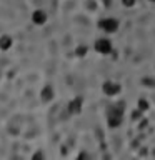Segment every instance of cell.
<instances>
[{
	"label": "cell",
	"instance_id": "obj_1",
	"mask_svg": "<svg viewBox=\"0 0 155 160\" xmlns=\"http://www.w3.org/2000/svg\"><path fill=\"white\" fill-rule=\"evenodd\" d=\"M123 112H125L123 102H120L117 105H112V107L107 110V123H108L110 128H117V127L122 125V122H123Z\"/></svg>",
	"mask_w": 155,
	"mask_h": 160
},
{
	"label": "cell",
	"instance_id": "obj_2",
	"mask_svg": "<svg viewBox=\"0 0 155 160\" xmlns=\"http://www.w3.org/2000/svg\"><path fill=\"white\" fill-rule=\"evenodd\" d=\"M98 27L107 33H113L118 30V20L113 18V17H107V18H102L98 22Z\"/></svg>",
	"mask_w": 155,
	"mask_h": 160
},
{
	"label": "cell",
	"instance_id": "obj_3",
	"mask_svg": "<svg viewBox=\"0 0 155 160\" xmlns=\"http://www.w3.org/2000/svg\"><path fill=\"white\" fill-rule=\"evenodd\" d=\"M102 90L103 93L107 95V97H113V95L120 93V90H122V87L117 83V82H112V80H107L103 85H102Z\"/></svg>",
	"mask_w": 155,
	"mask_h": 160
},
{
	"label": "cell",
	"instance_id": "obj_4",
	"mask_svg": "<svg viewBox=\"0 0 155 160\" xmlns=\"http://www.w3.org/2000/svg\"><path fill=\"white\" fill-rule=\"evenodd\" d=\"M95 50L102 55H108L112 52V42H110L108 38H98L97 42H95Z\"/></svg>",
	"mask_w": 155,
	"mask_h": 160
},
{
	"label": "cell",
	"instance_id": "obj_5",
	"mask_svg": "<svg viewBox=\"0 0 155 160\" xmlns=\"http://www.w3.org/2000/svg\"><path fill=\"white\" fill-rule=\"evenodd\" d=\"M82 105H83L82 97H75L73 100H70V102H68V112L72 115L80 113V112H82Z\"/></svg>",
	"mask_w": 155,
	"mask_h": 160
},
{
	"label": "cell",
	"instance_id": "obj_6",
	"mask_svg": "<svg viewBox=\"0 0 155 160\" xmlns=\"http://www.w3.org/2000/svg\"><path fill=\"white\" fill-rule=\"evenodd\" d=\"M32 22L35 25H43L45 22H47V12L45 10H35V12L32 13Z\"/></svg>",
	"mask_w": 155,
	"mask_h": 160
},
{
	"label": "cell",
	"instance_id": "obj_7",
	"mask_svg": "<svg viewBox=\"0 0 155 160\" xmlns=\"http://www.w3.org/2000/svg\"><path fill=\"white\" fill-rule=\"evenodd\" d=\"M40 98H42V102L48 103L53 100V87L52 85H45L42 88V92H40Z\"/></svg>",
	"mask_w": 155,
	"mask_h": 160
},
{
	"label": "cell",
	"instance_id": "obj_8",
	"mask_svg": "<svg viewBox=\"0 0 155 160\" xmlns=\"http://www.w3.org/2000/svg\"><path fill=\"white\" fill-rule=\"evenodd\" d=\"M13 45V40L10 35H2L0 37V50H8Z\"/></svg>",
	"mask_w": 155,
	"mask_h": 160
},
{
	"label": "cell",
	"instance_id": "obj_9",
	"mask_svg": "<svg viewBox=\"0 0 155 160\" xmlns=\"http://www.w3.org/2000/svg\"><path fill=\"white\" fill-rule=\"evenodd\" d=\"M137 108L140 110V112H147V110H148V102H147V100H138V102H137Z\"/></svg>",
	"mask_w": 155,
	"mask_h": 160
},
{
	"label": "cell",
	"instance_id": "obj_10",
	"mask_svg": "<svg viewBox=\"0 0 155 160\" xmlns=\"http://www.w3.org/2000/svg\"><path fill=\"white\" fill-rule=\"evenodd\" d=\"M87 52H88V48H87V47H85V45H82V47H78L77 50H75V53H77V55H78V57H83V55H85V53H87Z\"/></svg>",
	"mask_w": 155,
	"mask_h": 160
},
{
	"label": "cell",
	"instance_id": "obj_11",
	"mask_svg": "<svg viewBox=\"0 0 155 160\" xmlns=\"http://www.w3.org/2000/svg\"><path fill=\"white\" fill-rule=\"evenodd\" d=\"M142 83L147 85V87H155V80H153V78H143Z\"/></svg>",
	"mask_w": 155,
	"mask_h": 160
},
{
	"label": "cell",
	"instance_id": "obj_12",
	"mask_svg": "<svg viewBox=\"0 0 155 160\" xmlns=\"http://www.w3.org/2000/svg\"><path fill=\"white\" fill-rule=\"evenodd\" d=\"M123 7H133L135 5V0H122Z\"/></svg>",
	"mask_w": 155,
	"mask_h": 160
},
{
	"label": "cell",
	"instance_id": "obj_13",
	"mask_svg": "<svg viewBox=\"0 0 155 160\" xmlns=\"http://www.w3.org/2000/svg\"><path fill=\"white\" fill-rule=\"evenodd\" d=\"M150 2H155V0H150Z\"/></svg>",
	"mask_w": 155,
	"mask_h": 160
}]
</instances>
